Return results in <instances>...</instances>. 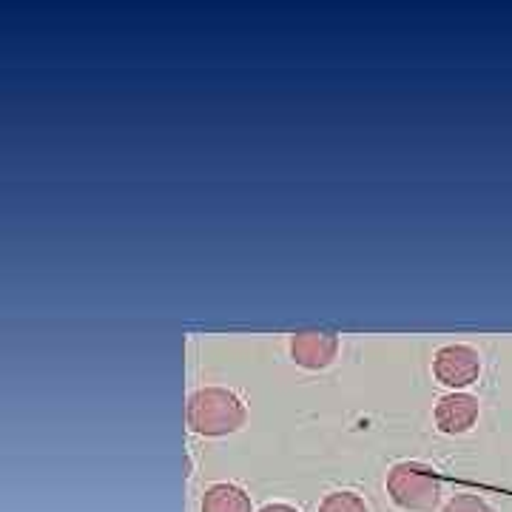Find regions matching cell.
<instances>
[{
  "mask_svg": "<svg viewBox=\"0 0 512 512\" xmlns=\"http://www.w3.org/2000/svg\"><path fill=\"white\" fill-rule=\"evenodd\" d=\"M245 419H248V407L228 387H200L188 396L185 404L188 427L205 439L231 436L245 424Z\"/></svg>",
  "mask_w": 512,
  "mask_h": 512,
  "instance_id": "6da1fadb",
  "label": "cell"
},
{
  "mask_svg": "<svg viewBox=\"0 0 512 512\" xmlns=\"http://www.w3.org/2000/svg\"><path fill=\"white\" fill-rule=\"evenodd\" d=\"M441 478L413 461H402L387 473V495L407 512H433L441 501Z\"/></svg>",
  "mask_w": 512,
  "mask_h": 512,
  "instance_id": "7a4b0ae2",
  "label": "cell"
},
{
  "mask_svg": "<svg viewBox=\"0 0 512 512\" xmlns=\"http://www.w3.org/2000/svg\"><path fill=\"white\" fill-rule=\"evenodd\" d=\"M433 376L444 387H470L481 376V356L473 345H444L433 359Z\"/></svg>",
  "mask_w": 512,
  "mask_h": 512,
  "instance_id": "3957f363",
  "label": "cell"
},
{
  "mask_svg": "<svg viewBox=\"0 0 512 512\" xmlns=\"http://www.w3.org/2000/svg\"><path fill=\"white\" fill-rule=\"evenodd\" d=\"M339 353V336L333 330L305 328L291 336V359L305 370H325Z\"/></svg>",
  "mask_w": 512,
  "mask_h": 512,
  "instance_id": "277c9868",
  "label": "cell"
},
{
  "mask_svg": "<svg viewBox=\"0 0 512 512\" xmlns=\"http://www.w3.org/2000/svg\"><path fill=\"white\" fill-rule=\"evenodd\" d=\"M478 421V399L470 393H447L436 404V427L447 436H461Z\"/></svg>",
  "mask_w": 512,
  "mask_h": 512,
  "instance_id": "5b68a950",
  "label": "cell"
},
{
  "mask_svg": "<svg viewBox=\"0 0 512 512\" xmlns=\"http://www.w3.org/2000/svg\"><path fill=\"white\" fill-rule=\"evenodd\" d=\"M202 512H254L251 495L231 481L211 484L202 495Z\"/></svg>",
  "mask_w": 512,
  "mask_h": 512,
  "instance_id": "8992f818",
  "label": "cell"
},
{
  "mask_svg": "<svg viewBox=\"0 0 512 512\" xmlns=\"http://www.w3.org/2000/svg\"><path fill=\"white\" fill-rule=\"evenodd\" d=\"M319 512H370L367 510L365 498L359 493H350V490H336L322 498Z\"/></svg>",
  "mask_w": 512,
  "mask_h": 512,
  "instance_id": "52a82bcc",
  "label": "cell"
},
{
  "mask_svg": "<svg viewBox=\"0 0 512 512\" xmlns=\"http://www.w3.org/2000/svg\"><path fill=\"white\" fill-rule=\"evenodd\" d=\"M441 512H495L484 498H478V495H453L450 501H447V507Z\"/></svg>",
  "mask_w": 512,
  "mask_h": 512,
  "instance_id": "ba28073f",
  "label": "cell"
},
{
  "mask_svg": "<svg viewBox=\"0 0 512 512\" xmlns=\"http://www.w3.org/2000/svg\"><path fill=\"white\" fill-rule=\"evenodd\" d=\"M259 512H299V510L291 507V504H265Z\"/></svg>",
  "mask_w": 512,
  "mask_h": 512,
  "instance_id": "9c48e42d",
  "label": "cell"
}]
</instances>
